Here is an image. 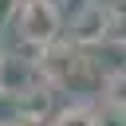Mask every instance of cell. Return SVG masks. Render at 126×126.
<instances>
[{
    "label": "cell",
    "instance_id": "1",
    "mask_svg": "<svg viewBox=\"0 0 126 126\" xmlns=\"http://www.w3.org/2000/svg\"><path fill=\"white\" fill-rule=\"evenodd\" d=\"M43 75L55 91H91L98 87L102 91V79H98V67L94 59L87 55V47H75L71 39L63 43H51L47 55H43Z\"/></svg>",
    "mask_w": 126,
    "mask_h": 126
},
{
    "label": "cell",
    "instance_id": "2",
    "mask_svg": "<svg viewBox=\"0 0 126 126\" xmlns=\"http://www.w3.org/2000/svg\"><path fill=\"white\" fill-rule=\"evenodd\" d=\"M16 32H20V39L39 43V47L59 43L63 20H59L55 0H24V4H20V16H16Z\"/></svg>",
    "mask_w": 126,
    "mask_h": 126
},
{
    "label": "cell",
    "instance_id": "3",
    "mask_svg": "<svg viewBox=\"0 0 126 126\" xmlns=\"http://www.w3.org/2000/svg\"><path fill=\"white\" fill-rule=\"evenodd\" d=\"M39 87H51L47 75H43V63H32L16 51H8V59L0 63V94H28V91H39Z\"/></svg>",
    "mask_w": 126,
    "mask_h": 126
},
{
    "label": "cell",
    "instance_id": "4",
    "mask_svg": "<svg viewBox=\"0 0 126 126\" xmlns=\"http://www.w3.org/2000/svg\"><path fill=\"white\" fill-rule=\"evenodd\" d=\"M106 32H110V8H106L102 0H91V4H83V8L71 16V43H75V47L106 43Z\"/></svg>",
    "mask_w": 126,
    "mask_h": 126
},
{
    "label": "cell",
    "instance_id": "5",
    "mask_svg": "<svg viewBox=\"0 0 126 126\" xmlns=\"http://www.w3.org/2000/svg\"><path fill=\"white\" fill-rule=\"evenodd\" d=\"M51 94H55V87H39V91H28V94H20L16 98V106H20V122H32V126H47L51 122Z\"/></svg>",
    "mask_w": 126,
    "mask_h": 126
},
{
    "label": "cell",
    "instance_id": "6",
    "mask_svg": "<svg viewBox=\"0 0 126 126\" xmlns=\"http://www.w3.org/2000/svg\"><path fill=\"white\" fill-rule=\"evenodd\" d=\"M47 126H98V110H94V102H83L79 98V102L59 106Z\"/></svg>",
    "mask_w": 126,
    "mask_h": 126
},
{
    "label": "cell",
    "instance_id": "7",
    "mask_svg": "<svg viewBox=\"0 0 126 126\" xmlns=\"http://www.w3.org/2000/svg\"><path fill=\"white\" fill-rule=\"evenodd\" d=\"M102 102L114 114H126V67H114L102 75Z\"/></svg>",
    "mask_w": 126,
    "mask_h": 126
},
{
    "label": "cell",
    "instance_id": "8",
    "mask_svg": "<svg viewBox=\"0 0 126 126\" xmlns=\"http://www.w3.org/2000/svg\"><path fill=\"white\" fill-rule=\"evenodd\" d=\"M106 43H114V47H126V16H110V32H106Z\"/></svg>",
    "mask_w": 126,
    "mask_h": 126
},
{
    "label": "cell",
    "instance_id": "9",
    "mask_svg": "<svg viewBox=\"0 0 126 126\" xmlns=\"http://www.w3.org/2000/svg\"><path fill=\"white\" fill-rule=\"evenodd\" d=\"M20 4H24V0H0V28L20 16Z\"/></svg>",
    "mask_w": 126,
    "mask_h": 126
},
{
    "label": "cell",
    "instance_id": "10",
    "mask_svg": "<svg viewBox=\"0 0 126 126\" xmlns=\"http://www.w3.org/2000/svg\"><path fill=\"white\" fill-rule=\"evenodd\" d=\"M106 8H110V16H126V0H106Z\"/></svg>",
    "mask_w": 126,
    "mask_h": 126
},
{
    "label": "cell",
    "instance_id": "11",
    "mask_svg": "<svg viewBox=\"0 0 126 126\" xmlns=\"http://www.w3.org/2000/svg\"><path fill=\"white\" fill-rule=\"evenodd\" d=\"M4 59H8V47H4V39H0V63H4Z\"/></svg>",
    "mask_w": 126,
    "mask_h": 126
},
{
    "label": "cell",
    "instance_id": "12",
    "mask_svg": "<svg viewBox=\"0 0 126 126\" xmlns=\"http://www.w3.org/2000/svg\"><path fill=\"white\" fill-rule=\"evenodd\" d=\"M118 118H122V126H126V114H118Z\"/></svg>",
    "mask_w": 126,
    "mask_h": 126
}]
</instances>
